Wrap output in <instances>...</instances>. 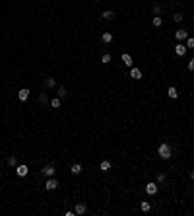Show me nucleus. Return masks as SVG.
Masks as SVG:
<instances>
[{"mask_svg":"<svg viewBox=\"0 0 194 216\" xmlns=\"http://www.w3.org/2000/svg\"><path fill=\"white\" fill-rule=\"evenodd\" d=\"M56 187H58V181H56L55 177H49V179H47V183H45V189H47V191H55Z\"/></svg>","mask_w":194,"mask_h":216,"instance_id":"f03ea898","label":"nucleus"},{"mask_svg":"<svg viewBox=\"0 0 194 216\" xmlns=\"http://www.w3.org/2000/svg\"><path fill=\"white\" fill-rule=\"evenodd\" d=\"M51 107H55V109L60 107V98H52L51 99Z\"/></svg>","mask_w":194,"mask_h":216,"instance_id":"aec40b11","label":"nucleus"},{"mask_svg":"<svg viewBox=\"0 0 194 216\" xmlns=\"http://www.w3.org/2000/svg\"><path fill=\"white\" fill-rule=\"evenodd\" d=\"M157 154H159L161 160H169L173 156V146L169 144V142H163V144H159V148H157Z\"/></svg>","mask_w":194,"mask_h":216,"instance_id":"f257e3e1","label":"nucleus"},{"mask_svg":"<svg viewBox=\"0 0 194 216\" xmlns=\"http://www.w3.org/2000/svg\"><path fill=\"white\" fill-rule=\"evenodd\" d=\"M70 173H72V175H80V173H82V164H72Z\"/></svg>","mask_w":194,"mask_h":216,"instance_id":"9d476101","label":"nucleus"},{"mask_svg":"<svg viewBox=\"0 0 194 216\" xmlns=\"http://www.w3.org/2000/svg\"><path fill=\"white\" fill-rule=\"evenodd\" d=\"M66 95H68V94H66V88H64V86H60V88H58V98L62 99V98H66Z\"/></svg>","mask_w":194,"mask_h":216,"instance_id":"4be33fe9","label":"nucleus"},{"mask_svg":"<svg viewBox=\"0 0 194 216\" xmlns=\"http://www.w3.org/2000/svg\"><path fill=\"white\" fill-rule=\"evenodd\" d=\"M153 12H161V6H159V4H153Z\"/></svg>","mask_w":194,"mask_h":216,"instance_id":"c85d7f7f","label":"nucleus"},{"mask_svg":"<svg viewBox=\"0 0 194 216\" xmlns=\"http://www.w3.org/2000/svg\"><path fill=\"white\" fill-rule=\"evenodd\" d=\"M167 95H169L171 99H177V98H179V92H177V88H175V86H171V88L167 90Z\"/></svg>","mask_w":194,"mask_h":216,"instance_id":"ddd939ff","label":"nucleus"},{"mask_svg":"<svg viewBox=\"0 0 194 216\" xmlns=\"http://www.w3.org/2000/svg\"><path fill=\"white\" fill-rule=\"evenodd\" d=\"M155 181H157V183H163V181H165V173H157Z\"/></svg>","mask_w":194,"mask_h":216,"instance_id":"393cba45","label":"nucleus"},{"mask_svg":"<svg viewBox=\"0 0 194 216\" xmlns=\"http://www.w3.org/2000/svg\"><path fill=\"white\" fill-rule=\"evenodd\" d=\"M157 189H159V185H157V183H153V181H152V183H148V185H146V193H148V195H155V193H157Z\"/></svg>","mask_w":194,"mask_h":216,"instance_id":"423d86ee","label":"nucleus"},{"mask_svg":"<svg viewBox=\"0 0 194 216\" xmlns=\"http://www.w3.org/2000/svg\"><path fill=\"white\" fill-rule=\"evenodd\" d=\"M194 49V37H186V49Z\"/></svg>","mask_w":194,"mask_h":216,"instance_id":"5701e85b","label":"nucleus"},{"mask_svg":"<svg viewBox=\"0 0 194 216\" xmlns=\"http://www.w3.org/2000/svg\"><path fill=\"white\" fill-rule=\"evenodd\" d=\"M152 24L155 25V27H161V24H163V20H161V16H153V20H152Z\"/></svg>","mask_w":194,"mask_h":216,"instance_id":"dca6fc26","label":"nucleus"},{"mask_svg":"<svg viewBox=\"0 0 194 216\" xmlns=\"http://www.w3.org/2000/svg\"><path fill=\"white\" fill-rule=\"evenodd\" d=\"M18 98H19V101H25V99L29 98V90H27V88H22V90L18 92Z\"/></svg>","mask_w":194,"mask_h":216,"instance_id":"1a4fd4ad","label":"nucleus"},{"mask_svg":"<svg viewBox=\"0 0 194 216\" xmlns=\"http://www.w3.org/2000/svg\"><path fill=\"white\" fill-rule=\"evenodd\" d=\"M175 55H177V56H185V55H186V45H183V43H177V45H175Z\"/></svg>","mask_w":194,"mask_h":216,"instance_id":"20e7f679","label":"nucleus"},{"mask_svg":"<svg viewBox=\"0 0 194 216\" xmlns=\"http://www.w3.org/2000/svg\"><path fill=\"white\" fill-rule=\"evenodd\" d=\"M55 86H56L55 78H47V80H45V88H55Z\"/></svg>","mask_w":194,"mask_h":216,"instance_id":"6ab92c4d","label":"nucleus"},{"mask_svg":"<svg viewBox=\"0 0 194 216\" xmlns=\"http://www.w3.org/2000/svg\"><path fill=\"white\" fill-rule=\"evenodd\" d=\"M86 210H88V207L83 202H76V208H74L76 214H86Z\"/></svg>","mask_w":194,"mask_h":216,"instance_id":"6e6552de","label":"nucleus"},{"mask_svg":"<svg viewBox=\"0 0 194 216\" xmlns=\"http://www.w3.org/2000/svg\"><path fill=\"white\" fill-rule=\"evenodd\" d=\"M101 18H103V20H113V18H115V14H113L111 10H105V12L101 14Z\"/></svg>","mask_w":194,"mask_h":216,"instance_id":"a211bd4d","label":"nucleus"},{"mask_svg":"<svg viewBox=\"0 0 194 216\" xmlns=\"http://www.w3.org/2000/svg\"><path fill=\"white\" fill-rule=\"evenodd\" d=\"M130 78L132 80H140L142 78V70L140 68H130Z\"/></svg>","mask_w":194,"mask_h":216,"instance_id":"0eeeda50","label":"nucleus"},{"mask_svg":"<svg viewBox=\"0 0 194 216\" xmlns=\"http://www.w3.org/2000/svg\"><path fill=\"white\" fill-rule=\"evenodd\" d=\"M140 208H142V212H149V210H152V204L144 201V202H140Z\"/></svg>","mask_w":194,"mask_h":216,"instance_id":"f3484780","label":"nucleus"},{"mask_svg":"<svg viewBox=\"0 0 194 216\" xmlns=\"http://www.w3.org/2000/svg\"><path fill=\"white\" fill-rule=\"evenodd\" d=\"M39 101H41V103H47V101H49V99H47V94H41V95H39Z\"/></svg>","mask_w":194,"mask_h":216,"instance_id":"bb28decb","label":"nucleus"},{"mask_svg":"<svg viewBox=\"0 0 194 216\" xmlns=\"http://www.w3.org/2000/svg\"><path fill=\"white\" fill-rule=\"evenodd\" d=\"M175 37L179 39V41H183V39H186V37H188V33H186V29H177Z\"/></svg>","mask_w":194,"mask_h":216,"instance_id":"9b49d317","label":"nucleus"},{"mask_svg":"<svg viewBox=\"0 0 194 216\" xmlns=\"http://www.w3.org/2000/svg\"><path fill=\"white\" fill-rule=\"evenodd\" d=\"M183 18H185L183 14H175V16H173V20H175V22H183Z\"/></svg>","mask_w":194,"mask_h":216,"instance_id":"a878e982","label":"nucleus"},{"mask_svg":"<svg viewBox=\"0 0 194 216\" xmlns=\"http://www.w3.org/2000/svg\"><path fill=\"white\" fill-rule=\"evenodd\" d=\"M101 41L103 43H111L113 41V33L111 31H105V33H103V37H101Z\"/></svg>","mask_w":194,"mask_h":216,"instance_id":"4468645a","label":"nucleus"},{"mask_svg":"<svg viewBox=\"0 0 194 216\" xmlns=\"http://www.w3.org/2000/svg\"><path fill=\"white\" fill-rule=\"evenodd\" d=\"M111 59H113V56L109 55V53H105V55L101 56V62H103V64H107V62H111Z\"/></svg>","mask_w":194,"mask_h":216,"instance_id":"412c9836","label":"nucleus"},{"mask_svg":"<svg viewBox=\"0 0 194 216\" xmlns=\"http://www.w3.org/2000/svg\"><path fill=\"white\" fill-rule=\"evenodd\" d=\"M8 164L10 165H16V164H18V158H16V156H10V158H8Z\"/></svg>","mask_w":194,"mask_h":216,"instance_id":"b1692460","label":"nucleus"},{"mask_svg":"<svg viewBox=\"0 0 194 216\" xmlns=\"http://www.w3.org/2000/svg\"><path fill=\"white\" fill-rule=\"evenodd\" d=\"M27 173H29V168L25 164H22V165H18V168H16V175H18V177H25Z\"/></svg>","mask_w":194,"mask_h":216,"instance_id":"7ed1b4c3","label":"nucleus"},{"mask_svg":"<svg viewBox=\"0 0 194 216\" xmlns=\"http://www.w3.org/2000/svg\"><path fill=\"white\" fill-rule=\"evenodd\" d=\"M55 173H56V171H55V165H45V168H43V175H47V177H55Z\"/></svg>","mask_w":194,"mask_h":216,"instance_id":"39448f33","label":"nucleus"},{"mask_svg":"<svg viewBox=\"0 0 194 216\" xmlns=\"http://www.w3.org/2000/svg\"><path fill=\"white\" fill-rule=\"evenodd\" d=\"M188 70H194V59H190V61H188Z\"/></svg>","mask_w":194,"mask_h":216,"instance_id":"cd10ccee","label":"nucleus"},{"mask_svg":"<svg viewBox=\"0 0 194 216\" xmlns=\"http://www.w3.org/2000/svg\"><path fill=\"white\" fill-rule=\"evenodd\" d=\"M122 62H124L128 68H132V64H134V62H132V56H130L128 53H124V55H122Z\"/></svg>","mask_w":194,"mask_h":216,"instance_id":"f8f14e48","label":"nucleus"},{"mask_svg":"<svg viewBox=\"0 0 194 216\" xmlns=\"http://www.w3.org/2000/svg\"><path fill=\"white\" fill-rule=\"evenodd\" d=\"M99 169H101V171H109V169H111V162L103 160V162H101V165H99Z\"/></svg>","mask_w":194,"mask_h":216,"instance_id":"2eb2a0df","label":"nucleus"},{"mask_svg":"<svg viewBox=\"0 0 194 216\" xmlns=\"http://www.w3.org/2000/svg\"><path fill=\"white\" fill-rule=\"evenodd\" d=\"M190 177H192V179H194V171H190Z\"/></svg>","mask_w":194,"mask_h":216,"instance_id":"c756f323","label":"nucleus"}]
</instances>
